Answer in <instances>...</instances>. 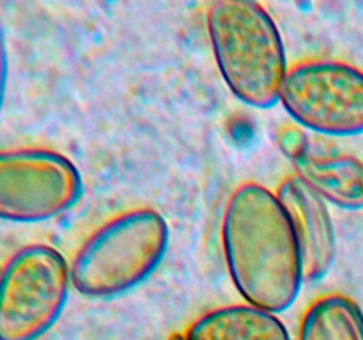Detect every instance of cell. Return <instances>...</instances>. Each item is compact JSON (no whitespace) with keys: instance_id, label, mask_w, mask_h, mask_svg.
I'll list each match as a JSON object with an SVG mask.
<instances>
[{"instance_id":"cell-5","label":"cell","mask_w":363,"mask_h":340,"mask_svg":"<svg viewBox=\"0 0 363 340\" xmlns=\"http://www.w3.org/2000/svg\"><path fill=\"white\" fill-rule=\"evenodd\" d=\"M280 105L311 135H363V71L340 60H303L289 67Z\"/></svg>"},{"instance_id":"cell-4","label":"cell","mask_w":363,"mask_h":340,"mask_svg":"<svg viewBox=\"0 0 363 340\" xmlns=\"http://www.w3.org/2000/svg\"><path fill=\"white\" fill-rule=\"evenodd\" d=\"M69 262L50 244H27L0 268V340H39L69 300Z\"/></svg>"},{"instance_id":"cell-9","label":"cell","mask_w":363,"mask_h":340,"mask_svg":"<svg viewBox=\"0 0 363 340\" xmlns=\"http://www.w3.org/2000/svg\"><path fill=\"white\" fill-rule=\"evenodd\" d=\"M184 340H293L277 314L248 303L213 308L195 319Z\"/></svg>"},{"instance_id":"cell-8","label":"cell","mask_w":363,"mask_h":340,"mask_svg":"<svg viewBox=\"0 0 363 340\" xmlns=\"http://www.w3.org/2000/svg\"><path fill=\"white\" fill-rule=\"evenodd\" d=\"M275 193L296 236L305 282H319L337 259V230L328 202L294 174L279 184Z\"/></svg>"},{"instance_id":"cell-1","label":"cell","mask_w":363,"mask_h":340,"mask_svg":"<svg viewBox=\"0 0 363 340\" xmlns=\"http://www.w3.org/2000/svg\"><path fill=\"white\" fill-rule=\"evenodd\" d=\"M220 234L227 271L245 303L272 314L289 310L305 282L303 262L275 191L240 184L227 198Z\"/></svg>"},{"instance_id":"cell-10","label":"cell","mask_w":363,"mask_h":340,"mask_svg":"<svg viewBox=\"0 0 363 340\" xmlns=\"http://www.w3.org/2000/svg\"><path fill=\"white\" fill-rule=\"evenodd\" d=\"M298 340H363V312L351 298L326 294L305 310Z\"/></svg>"},{"instance_id":"cell-6","label":"cell","mask_w":363,"mask_h":340,"mask_svg":"<svg viewBox=\"0 0 363 340\" xmlns=\"http://www.w3.org/2000/svg\"><path fill=\"white\" fill-rule=\"evenodd\" d=\"M84 195L78 166L53 149L0 151V220L41 223L71 211Z\"/></svg>"},{"instance_id":"cell-12","label":"cell","mask_w":363,"mask_h":340,"mask_svg":"<svg viewBox=\"0 0 363 340\" xmlns=\"http://www.w3.org/2000/svg\"><path fill=\"white\" fill-rule=\"evenodd\" d=\"M169 340H184V333H174V335H170Z\"/></svg>"},{"instance_id":"cell-11","label":"cell","mask_w":363,"mask_h":340,"mask_svg":"<svg viewBox=\"0 0 363 340\" xmlns=\"http://www.w3.org/2000/svg\"><path fill=\"white\" fill-rule=\"evenodd\" d=\"M7 74H9V59H7L6 35H4V28L0 25V112H2L4 99H6Z\"/></svg>"},{"instance_id":"cell-3","label":"cell","mask_w":363,"mask_h":340,"mask_svg":"<svg viewBox=\"0 0 363 340\" xmlns=\"http://www.w3.org/2000/svg\"><path fill=\"white\" fill-rule=\"evenodd\" d=\"M169 222L152 208L119 212L99 225L71 261V283L89 300H112L144 283L165 259Z\"/></svg>"},{"instance_id":"cell-7","label":"cell","mask_w":363,"mask_h":340,"mask_svg":"<svg viewBox=\"0 0 363 340\" xmlns=\"http://www.w3.org/2000/svg\"><path fill=\"white\" fill-rule=\"evenodd\" d=\"M282 149L293 162L294 176L342 209L363 208V162L333 145L319 142L303 130H289Z\"/></svg>"},{"instance_id":"cell-2","label":"cell","mask_w":363,"mask_h":340,"mask_svg":"<svg viewBox=\"0 0 363 340\" xmlns=\"http://www.w3.org/2000/svg\"><path fill=\"white\" fill-rule=\"evenodd\" d=\"M206 28L220 76L234 98L257 110L280 103L289 64L272 14L252 0H215L206 11Z\"/></svg>"}]
</instances>
